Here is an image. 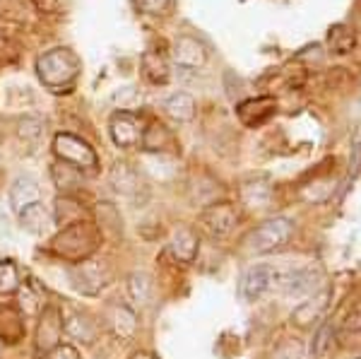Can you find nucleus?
Listing matches in <instances>:
<instances>
[{"label":"nucleus","mask_w":361,"mask_h":359,"mask_svg":"<svg viewBox=\"0 0 361 359\" xmlns=\"http://www.w3.org/2000/svg\"><path fill=\"white\" fill-rule=\"evenodd\" d=\"M61 335H63L61 309L54 304L44 306L37 323V335H34V350H37V355H49L54 347L61 345Z\"/></svg>","instance_id":"nucleus-8"},{"label":"nucleus","mask_w":361,"mask_h":359,"mask_svg":"<svg viewBox=\"0 0 361 359\" xmlns=\"http://www.w3.org/2000/svg\"><path fill=\"white\" fill-rule=\"evenodd\" d=\"M80 219H87L85 217V207L80 205L75 198H70V195H61V198L56 200V210H54V222L56 224H73V222H80Z\"/></svg>","instance_id":"nucleus-26"},{"label":"nucleus","mask_w":361,"mask_h":359,"mask_svg":"<svg viewBox=\"0 0 361 359\" xmlns=\"http://www.w3.org/2000/svg\"><path fill=\"white\" fill-rule=\"evenodd\" d=\"M54 183L58 188L63 190V195H70V188H75V186H80V174L75 166H70V164H56L54 166Z\"/></svg>","instance_id":"nucleus-30"},{"label":"nucleus","mask_w":361,"mask_h":359,"mask_svg":"<svg viewBox=\"0 0 361 359\" xmlns=\"http://www.w3.org/2000/svg\"><path fill=\"white\" fill-rule=\"evenodd\" d=\"M142 75L149 85H166L171 80L166 58L157 51H145L142 54Z\"/></svg>","instance_id":"nucleus-20"},{"label":"nucleus","mask_w":361,"mask_h":359,"mask_svg":"<svg viewBox=\"0 0 361 359\" xmlns=\"http://www.w3.org/2000/svg\"><path fill=\"white\" fill-rule=\"evenodd\" d=\"M335 340H337V328L330 321H320L311 340V357L328 359L335 350Z\"/></svg>","instance_id":"nucleus-19"},{"label":"nucleus","mask_w":361,"mask_h":359,"mask_svg":"<svg viewBox=\"0 0 361 359\" xmlns=\"http://www.w3.org/2000/svg\"><path fill=\"white\" fill-rule=\"evenodd\" d=\"M236 224H238V212H236V207L226 200L209 202L205 210L200 212V229L214 241L226 239V236L236 229Z\"/></svg>","instance_id":"nucleus-5"},{"label":"nucleus","mask_w":361,"mask_h":359,"mask_svg":"<svg viewBox=\"0 0 361 359\" xmlns=\"http://www.w3.org/2000/svg\"><path fill=\"white\" fill-rule=\"evenodd\" d=\"M111 186L121 195H135L140 190V174L126 162H118L111 169Z\"/></svg>","instance_id":"nucleus-23"},{"label":"nucleus","mask_w":361,"mask_h":359,"mask_svg":"<svg viewBox=\"0 0 361 359\" xmlns=\"http://www.w3.org/2000/svg\"><path fill=\"white\" fill-rule=\"evenodd\" d=\"M323 280V275L318 270L311 268H296L289 273H277L275 287H279V292L284 297H304V294H313Z\"/></svg>","instance_id":"nucleus-9"},{"label":"nucleus","mask_w":361,"mask_h":359,"mask_svg":"<svg viewBox=\"0 0 361 359\" xmlns=\"http://www.w3.org/2000/svg\"><path fill=\"white\" fill-rule=\"evenodd\" d=\"M20 222H22V229L32 231V234H44V231L54 224V217L49 215L46 205L39 200L20 212Z\"/></svg>","instance_id":"nucleus-21"},{"label":"nucleus","mask_w":361,"mask_h":359,"mask_svg":"<svg viewBox=\"0 0 361 359\" xmlns=\"http://www.w3.org/2000/svg\"><path fill=\"white\" fill-rule=\"evenodd\" d=\"M140 13L145 15H161L169 10V5H171V0H135Z\"/></svg>","instance_id":"nucleus-33"},{"label":"nucleus","mask_w":361,"mask_h":359,"mask_svg":"<svg viewBox=\"0 0 361 359\" xmlns=\"http://www.w3.org/2000/svg\"><path fill=\"white\" fill-rule=\"evenodd\" d=\"M304 357V347H301L299 340H284V343L277 345L272 359H301Z\"/></svg>","instance_id":"nucleus-32"},{"label":"nucleus","mask_w":361,"mask_h":359,"mask_svg":"<svg viewBox=\"0 0 361 359\" xmlns=\"http://www.w3.org/2000/svg\"><path fill=\"white\" fill-rule=\"evenodd\" d=\"M325 46H328L330 54L335 56H347L357 46V32L349 25H333L328 29V37H325Z\"/></svg>","instance_id":"nucleus-18"},{"label":"nucleus","mask_w":361,"mask_h":359,"mask_svg":"<svg viewBox=\"0 0 361 359\" xmlns=\"http://www.w3.org/2000/svg\"><path fill=\"white\" fill-rule=\"evenodd\" d=\"M25 316L15 309V306H5L0 309V340L8 345H17L25 340Z\"/></svg>","instance_id":"nucleus-17"},{"label":"nucleus","mask_w":361,"mask_h":359,"mask_svg":"<svg viewBox=\"0 0 361 359\" xmlns=\"http://www.w3.org/2000/svg\"><path fill=\"white\" fill-rule=\"evenodd\" d=\"M337 340L342 347H361V306L352 309L337 328Z\"/></svg>","instance_id":"nucleus-24"},{"label":"nucleus","mask_w":361,"mask_h":359,"mask_svg":"<svg viewBox=\"0 0 361 359\" xmlns=\"http://www.w3.org/2000/svg\"><path fill=\"white\" fill-rule=\"evenodd\" d=\"M130 359H159L154 355V352H147V350H137V352H133Z\"/></svg>","instance_id":"nucleus-40"},{"label":"nucleus","mask_w":361,"mask_h":359,"mask_svg":"<svg viewBox=\"0 0 361 359\" xmlns=\"http://www.w3.org/2000/svg\"><path fill=\"white\" fill-rule=\"evenodd\" d=\"M114 102L121 104V109H130V104L140 102V95H137L135 87H123V90H118L114 95Z\"/></svg>","instance_id":"nucleus-35"},{"label":"nucleus","mask_w":361,"mask_h":359,"mask_svg":"<svg viewBox=\"0 0 361 359\" xmlns=\"http://www.w3.org/2000/svg\"><path fill=\"white\" fill-rule=\"evenodd\" d=\"M241 200L246 202L253 210H260V207H267L272 200V186L270 181L263 176H250L248 181L241 183Z\"/></svg>","instance_id":"nucleus-16"},{"label":"nucleus","mask_w":361,"mask_h":359,"mask_svg":"<svg viewBox=\"0 0 361 359\" xmlns=\"http://www.w3.org/2000/svg\"><path fill=\"white\" fill-rule=\"evenodd\" d=\"M277 102L272 97H253L236 107V116L246 128H258V126L267 123L275 116Z\"/></svg>","instance_id":"nucleus-13"},{"label":"nucleus","mask_w":361,"mask_h":359,"mask_svg":"<svg viewBox=\"0 0 361 359\" xmlns=\"http://www.w3.org/2000/svg\"><path fill=\"white\" fill-rule=\"evenodd\" d=\"M20 299H22V304L27 302V309H25V314H34V311L39 309V302H37V299H34V294L29 292V287H25V289H22V292H20Z\"/></svg>","instance_id":"nucleus-39"},{"label":"nucleus","mask_w":361,"mask_h":359,"mask_svg":"<svg viewBox=\"0 0 361 359\" xmlns=\"http://www.w3.org/2000/svg\"><path fill=\"white\" fill-rule=\"evenodd\" d=\"M142 147L147 150V152H164L173 145V135L169 133V128L164 123H149V128L142 130Z\"/></svg>","instance_id":"nucleus-25"},{"label":"nucleus","mask_w":361,"mask_h":359,"mask_svg":"<svg viewBox=\"0 0 361 359\" xmlns=\"http://www.w3.org/2000/svg\"><path fill=\"white\" fill-rule=\"evenodd\" d=\"M80 71V58L70 49H51L37 58V75L42 80L44 87H49L51 92H68L75 85Z\"/></svg>","instance_id":"nucleus-2"},{"label":"nucleus","mask_w":361,"mask_h":359,"mask_svg":"<svg viewBox=\"0 0 361 359\" xmlns=\"http://www.w3.org/2000/svg\"><path fill=\"white\" fill-rule=\"evenodd\" d=\"M37 3V10L39 13H46V15H56V13H63L68 8L70 0H34Z\"/></svg>","instance_id":"nucleus-36"},{"label":"nucleus","mask_w":361,"mask_h":359,"mask_svg":"<svg viewBox=\"0 0 361 359\" xmlns=\"http://www.w3.org/2000/svg\"><path fill=\"white\" fill-rule=\"evenodd\" d=\"M349 359H361V355L359 357H349Z\"/></svg>","instance_id":"nucleus-41"},{"label":"nucleus","mask_w":361,"mask_h":359,"mask_svg":"<svg viewBox=\"0 0 361 359\" xmlns=\"http://www.w3.org/2000/svg\"><path fill=\"white\" fill-rule=\"evenodd\" d=\"M46 359H80V352L73 345H58L46 355Z\"/></svg>","instance_id":"nucleus-37"},{"label":"nucleus","mask_w":361,"mask_h":359,"mask_svg":"<svg viewBox=\"0 0 361 359\" xmlns=\"http://www.w3.org/2000/svg\"><path fill=\"white\" fill-rule=\"evenodd\" d=\"M171 61L183 71H197L207 63V46L190 34H180L171 46Z\"/></svg>","instance_id":"nucleus-11"},{"label":"nucleus","mask_w":361,"mask_h":359,"mask_svg":"<svg viewBox=\"0 0 361 359\" xmlns=\"http://www.w3.org/2000/svg\"><path fill=\"white\" fill-rule=\"evenodd\" d=\"M142 126H140V118L130 111H116L111 116V123H109V133H111V140L116 142V147H137L140 140H142Z\"/></svg>","instance_id":"nucleus-12"},{"label":"nucleus","mask_w":361,"mask_h":359,"mask_svg":"<svg viewBox=\"0 0 361 359\" xmlns=\"http://www.w3.org/2000/svg\"><path fill=\"white\" fill-rule=\"evenodd\" d=\"M164 111L178 123H188L195 118V99L185 92H176L164 99Z\"/></svg>","instance_id":"nucleus-22"},{"label":"nucleus","mask_w":361,"mask_h":359,"mask_svg":"<svg viewBox=\"0 0 361 359\" xmlns=\"http://www.w3.org/2000/svg\"><path fill=\"white\" fill-rule=\"evenodd\" d=\"M63 331H68V335L78 340H85V343L94 340V326H92V321H87V316L80 314H70L68 321L63 323Z\"/></svg>","instance_id":"nucleus-29"},{"label":"nucleus","mask_w":361,"mask_h":359,"mask_svg":"<svg viewBox=\"0 0 361 359\" xmlns=\"http://www.w3.org/2000/svg\"><path fill=\"white\" fill-rule=\"evenodd\" d=\"M54 154L63 164L75 166L78 171H97L99 157L90 142L73 133H58L54 138Z\"/></svg>","instance_id":"nucleus-4"},{"label":"nucleus","mask_w":361,"mask_h":359,"mask_svg":"<svg viewBox=\"0 0 361 359\" xmlns=\"http://www.w3.org/2000/svg\"><path fill=\"white\" fill-rule=\"evenodd\" d=\"M111 328L121 340H130L137 331V316L128 306H116L111 314Z\"/></svg>","instance_id":"nucleus-27"},{"label":"nucleus","mask_w":361,"mask_h":359,"mask_svg":"<svg viewBox=\"0 0 361 359\" xmlns=\"http://www.w3.org/2000/svg\"><path fill=\"white\" fill-rule=\"evenodd\" d=\"M294 236V222L289 217H272L260 222L255 229H250L243 239V248L248 253H272Z\"/></svg>","instance_id":"nucleus-3"},{"label":"nucleus","mask_w":361,"mask_h":359,"mask_svg":"<svg viewBox=\"0 0 361 359\" xmlns=\"http://www.w3.org/2000/svg\"><path fill=\"white\" fill-rule=\"evenodd\" d=\"M42 121L39 118H25L20 121V135L25 138V140H37L39 135H42Z\"/></svg>","instance_id":"nucleus-34"},{"label":"nucleus","mask_w":361,"mask_h":359,"mask_svg":"<svg viewBox=\"0 0 361 359\" xmlns=\"http://www.w3.org/2000/svg\"><path fill=\"white\" fill-rule=\"evenodd\" d=\"M99 244H102V231L97 224L90 219H80L58 231L51 241V251L70 263H82L97 251Z\"/></svg>","instance_id":"nucleus-1"},{"label":"nucleus","mask_w":361,"mask_h":359,"mask_svg":"<svg viewBox=\"0 0 361 359\" xmlns=\"http://www.w3.org/2000/svg\"><path fill=\"white\" fill-rule=\"evenodd\" d=\"M361 166V138L354 140V147H352V162H349V176H354V174L359 171Z\"/></svg>","instance_id":"nucleus-38"},{"label":"nucleus","mask_w":361,"mask_h":359,"mask_svg":"<svg viewBox=\"0 0 361 359\" xmlns=\"http://www.w3.org/2000/svg\"><path fill=\"white\" fill-rule=\"evenodd\" d=\"M20 289V273L13 260H0V294H13Z\"/></svg>","instance_id":"nucleus-31"},{"label":"nucleus","mask_w":361,"mask_h":359,"mask_svg":"<svg viewBox=\"0 0 361 359\" xmlns=\"http://www.w3.org/2000/svg\"><path fill=\"white\" fill-rule=\"evenodd\" d=\"M149 292H152V280H149L147 273L135 270V273L128 277V294H130L133 302L145 304L149 299Z\"/></svg>","instance_id":"nucleus-28"},{"label":"nucleus","mask_w":361,"mask_h":359,"mask_svg":"<svg viewBox=\"0 0 361 359\" xmlns=\"http://www.w3.org/2000/svg\"><path fill=\"white\" fill-rule=\"evenodd\" d=\"M169 251H171V256L176 258L178 263H193L197 251H200V239H197V234L193 229L180 227L173 231Z\"/></svg>","instance_id":"nucleus-15"},{"label":"nucleus","mask_w":361,"mask_h":359,"mask_svg":"<svg viewBox=\"0 0 361 359\" xmlns=\"http://www.w3.org/2000/svg\"><path fill=\"white\" fill-rule=\"evenodd\" d=\"M42 200V186L32 174H20L10 186V207L20 215L25 207Z\"/></svg>","instance_id":"nucleus-14"},{"label":"nucleus","mask_w":361,"mask_h":359,"mask_svg":"<svg viewBox=\"0 0 361 359\" xmlns=\"http://www.w3.org/2000/svg\"><path fill=\"white\" fill-rule=\"evenodd\" d=\"M330 302H333V289L330 287L318 289L306 302H301L296 306L292 311V316H289V321H292V326L299 328V331H311V328H316L325 318V314H328Z\"/></svg>","instance_id":"nucleus-6"},{"label":"nucleus","mask_w":361,"mask_h":359,"mask_svg":"<svg viewBox=\"0 0 361 359\" xmlns=\"http://www.w3.org/2000/svg\"><path fill=\"white\" fill-rule=\"evenodd\" d=\"M277 273L279 270L267 263L250 265L246 273L241 275V282H238V294H241L243 302L253 304V302H258L263 294L270 292V289L275 287Z\"/></svg>","instance_id":"nucleus-7"},{"label":"nucleus","mask_w":361,"mask_h":359,"mask_svg":"<svg viewBox=\"0 0 361 359\" xmlns=\"http://www.w3.org/2000/svg\"><path fill=\"white\" fill-rule=\"evenodd\" d=\"M70 282L78 292L82 294H97L99 289L109 282V268L97 260H82L75 268H70Z\"/></svg>","instance_id":"nucleus-10"}]
</instances>
